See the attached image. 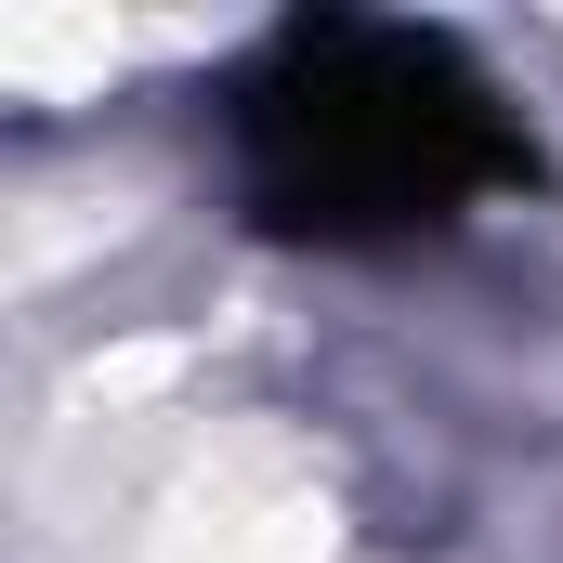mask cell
Masks as SVG:
<instances>
[{
  "label": "cell",
  "mask_w": 563,
  "mask_h": 563,
  "mask_svg": "<svg viewBox=\"0 0 563 563\" xmlns=\"http://www.w3.org/2000/svg\"><path fill=\"white\" fill-rule=\"evenodd\" d=\"M223 144L250 223L288 250H420L538 184L498 79L407 13H288L223 92Z\"/></svg>",
  "instance_id": "6da1fadb"
}]
</instances>
